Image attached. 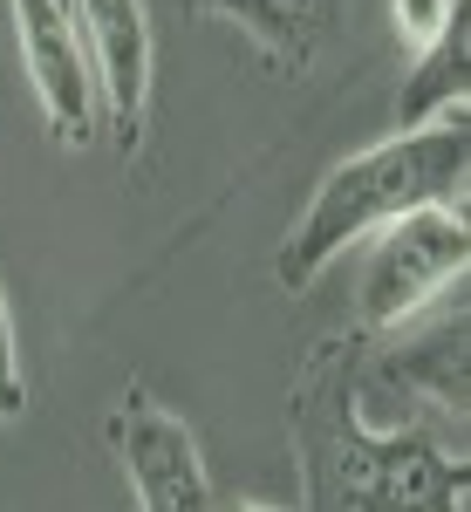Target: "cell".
<instances>
[{"instance_id": "4", "label": "cell", "mask_w": 471, "mask_h": 512, "mask_svg": "<svg viewBox=\"0 0 471 512\" xmlns=\"http://www.w3.org/2000/svg\"><path fill=\"white\" fill-rule=\"evenodd\" d=\"M110 451H117L123 478H130V499L137 512H219L212 506V472H205V451L185 417H171L144 383H130L110 410Z\"/></svg>"}, {"instance_id": "9", "label": "cell", "mask_w": 471, "mask_h": 512, "mask_svg": "<svg viewBox=\"0 0 471 512\" xmlns=\"http://www.w3.org/2000/svg\"><path fill=\"white\" fill-rule=\"evenodd\" d=\"M390 376L410 383V390H424L437 403V417L458 424V437H465V308L437 321L431 342H417L410 355H396Z\"/></svg>"}, {"instance_id": "2", "label": "cell", "mask_w": 471, "mask_h": 512, "mask_svg": "<svg viewBox=\"0 0 471 512\" xmlns=\"http://www.w3.org/2000/svg\"><path fill=\"white\" fill-rule=\"evenodd\" d=\"M465 178H471V130L465 110L396 130L390 144H369L355 158L328 164L314 185L308 212L294 219V233L274 253V280L287 294H308L355 239L396 226L403 212H465Z\"/></svg>"}, {"instance_id": "7", "label": "cell", "mask_w": 471, "mask_h": 512, "mask_svg": "<svg viewBox=\"0 0 471 512\" xmlns=\"http://www.w3.org/2000/svg\"><path fill=\"white\" fill-rule=\"evenodd\" d=\"M192 14H219L233 21L239 35L267 55V69L294 76L321 55V41L335 35L342 21V0H185Z\"/></svg>"}, {"instance_id": "8", "label": "cell", "mask_w": 471, "mask_h": 512, "mask_svg": "<svg viewBox=\"0 0 471 512\" xmlns=\"http://www.w3.org/2000/svg\"><path fill=\"white\" fill-rule=\"evenodd\" d=\"M465 82H471V7H458V14L417 48L410 76L396 89V123L417 130V123L444 117V110H465Z\"/></svg>"}, {"instance_id": "10", "label": "cell", "mask_w": 471, "mask_h": 512, "mask_svg": "<svg viewBox=\"0 0 471 512\" xmlns=\"http://www.w3.org/2000/svg\"><path fill=\"white\" fill-rule=\"evenodd\" d=\"M0 417L21 424L28 417V376H21V335L7 315V287H0Z\"/></svg>"}, {"instance_id": "3", "label": "cell", "mask_w": 471, "mask_h": 512, "mask_svg": "<svg viewBox=\"0 0 471 512\" xmlns=\"http://www.w3.org/2000/svg\"><path fill=\"white\" fill-rule=\"evenodd\" d=\"M471 267V226L465 212H403L396 226H383L362 287H355V335H396L403 321H417L437 308L451 287H465Z\"/></svg>"}, {"instance_id": "12", "label": "cell", "mask_w": 471, "mask_h": 512, "mask_svg": "<svg viewBox=\"0 0 471 512\" xmlns=\"http://www.w3.org/2000/svg\"><path fill=\"white\" fill-rule=\"evenodd\" d=\"M226 512H280V506H260V499H239V506H226Z\"/></svg>"}, {"instance_id": "5", "label": "cell", "mask_w": 471, "mask_h": 512, "mask_svg": "<svg viewBox=\"0 0 471 512\" xmlns=\"http://www.w3.org/2000/svg\"><path fill=\"white\" fill-rule=\"evenodd\" d=\"M76 14L82 55H89V82H96V117L110 123L117 158L144 151L151 130V69H157V35L144 0H69Z\"/></svg>"}, {"instance_id": "6", "label": "cell", "mask_w": 471, "mask_h": 512, "mask_svg": "<svg viewBox=\"0 0 471 512\" xmlns=\"http://www.w3.org/2000/svg\"><path fill=\"white\" fill-rule=\"evenodd\" d=\"M14 28H21V62L35 76L48 137L62 151H89L103 117H96V82H89V55H82L69 0H14Z\"/></svg>"}, {"instance_id": "11", "label": "cell", "mask_w": 471, "mask_h": 512, "mask_svg": "<svg viewBox=\"0 0 471 512\" xmlns=\"http://www.w3.org/2000/svg\"><path fill=\"white\" fill-rule=\"evenodd\" d=\"M458 7H465V0H390V28H396V41L424 48V41H431Z\"/></svg>"}, {"instance_id": "1", "label": "cell", "mask_w": 471, "mask_h": 512, "mask_svg": "<svg viewBox=\"0 0 471 512\" xmlns=\"http://www.w3.org/2000/svg\"><path fill=\"white\" fill-rule=\"evenodd\" d=\"M301 512H465V451L424 424H362V335H321L287 390Z\"/></svg>"}]
</instances>
